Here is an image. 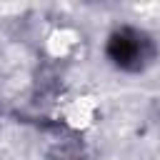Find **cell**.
Masks as SVG:
<instances>
[{"mask_svg": "<svg viewBox=\"0 0 160 160\" xmlns=\"http://www.w3.org/2000/svg\"><path fill=\"white\" fill-rule=\"evenodd\" d=\"M105 55L110 62L125 72H140L155 60V42L145 30L138 28H118L105 45Z\"/></svg>", "mask_w": 160, "mask_h": 160, "instance_id": "1", "label": "cell"}, {"mask_svg": "<svg viewBox=\"0 0 160 160\" xmlns=\"http://www.w3.org/2000/svg\"><path fill=\"white\" fill-rule=\"evenodd\" d=\"M48 160H90V152L80 142H62L55 150H50Z\"/></svg>", "mask_w": 160, "mask_h": 160, "instance_id": "2", "label": "cell"}]
</instances>
